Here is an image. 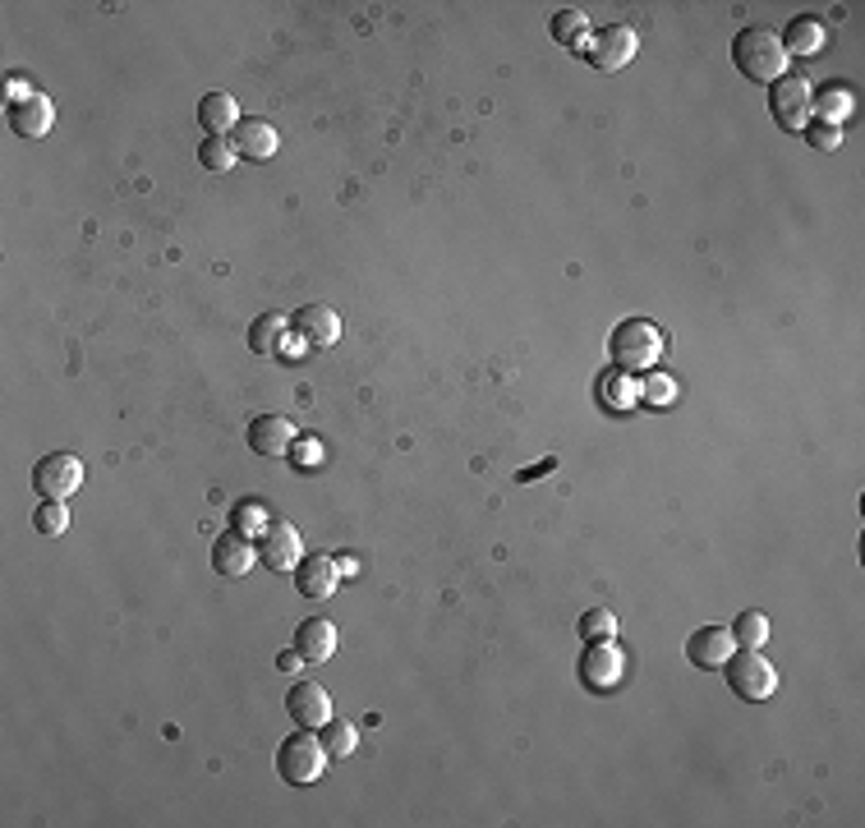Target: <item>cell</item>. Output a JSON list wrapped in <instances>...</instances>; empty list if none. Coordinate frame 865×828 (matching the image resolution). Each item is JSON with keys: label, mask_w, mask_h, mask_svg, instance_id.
<instances>
[{"label": "cell", "mask_w": 865, "mask_h": 828, "mask_svg": "<svg viewBox=\"0 0 865 828\" xmlns=\"http://www.w3.org/2000/svg\"><path fill=\"white\" fill-rule=\"evenodd\" d=\"M852 111H856V92H852L847 84H829L824 92H815V116H820L824 124H837V129H843V120H852Z\"/></svg>", "instance_id": "cell-22"}, {"label": "cell", "mask_w": 865, "mask_h": 828, "mask_svg": "<svg viewBox=\"0 0 865 828\" xmlns=\"http://www.w3.org/2000/svg\"><path fill=\"white\" fill-rule=\"evenodd\" d=\"M198 162L207 166V171H230L235 162H240V152H235V143L230 139H203V148H198Z\"/></svg>", "instance_id": "cell-29"}, {"label": "cell", "mask_w": 865, "mask_h": 828, "mask_svg": "<svg viewBox=\"0 0 865 828\" xmlns=\"http://www.w3.org/2000/svg\"><path fill=\"white\" fill-rule=\"evenodd\" d=\"M37 88L29 84V79H23V74H14V79H10V88H6V97H10V107H19V101H29Z\"/></svg>", "instance_id": "cell-34"}, {"label": "cell", "mask_w": 865, "mask_h": 828, "mask_svg": "<svg viewBox=\"0 0 865 828\" xmlns=\"http://www.w3.org/2000/svg\"><path fill=\"white\" fill-rule=\"evenodd\" d=\"M336 580H340V571H336V557L313 553V557H304V562L295 566V589L304 593V599H332Z\"/></svg>", "instance_id": "cell-15"}, {"label": "cell", "mask_w": 865, "mask_h": 828, "mask_svg": "<svg viewBox=\"0 0 865 828\" xmlns=\"http://www.w3.org/2000/svg\"><path fill=\"white\" fill-rule=\"evenodd\" d=\"M327 745H323V737H313L309 728H300L295 737H285L281 741V750H277V773L285 783H295V787H309V783H318L323 778V769H327Z\"/></svg>", "instance_id": "cell-3"}, {"label": "cell", "mask_w": 865, "mask_h": 828, "mask_svg": "<svg viewBox=\"0 0 865 828\" xmlns=\"http://www.w3.org/2000/svg\"><path fill=\"white\" fill-rule=\"evenodd\" d=\"M598 401L608 405V410H617V414L636 410L640 405V378L621 373V369H608V373L598 378Z\"/></svg>", "instance_id": "cell-20"}, {"label": "cell", "mask_w": 865, "mask_h": 828, "mask_svg": "<svg viewBox=\"0 0 865 828\" xmlns=\"http://www.w3.org/2000/svg\"><path fill=\"white\" fill-rule=\"evenodd\" d=\"M295 650L304 654V663H327L332 654H336V627L332 621H323V617H309L304 627H300V635H295Z\"/></svg>", "instance_id": "cell-19"}, {"label": "cell", "mask_w": 865, "mask_h": 828, "mask_svg": "<svg viewBox=\"0 0 865 828\" xmlns=\"http://www.w3.org/2000/svg\"><path fill=\"white\" fill-rule=\"evenodd\" d=\"M732 640L742 644V650H759V644L769 640V617L765 612H742L732 621Z\"/></svg>", "instance_id": "cell-27"}, {"label": "cell", "mask_w": 865, "mask_h": 828, "mask_svg": "<svg viewBox=\"0 0 865 828\" xmlns=\"http://www.w3.org/2000/svg\"><path fill=\"white\" fill-rule=\"evenodd\" d=\"M33 525H37L42 534H65V530H69V511H65V502H42L37 515H33Z\"/></svg>", "instance_id": "cell-32"}, {"label": "cell", "mask_w": 865, "mask_h": 828, "mask_svg": "<svg viewBox=\"0 0 865 828\" xmlns=\"http://www.w3.org/2000/svg\"><path fill=\"white\" fill-rule=\"evenodd\" d=\"M295 465H304V470H313V465H318L323 460V447L318 443H313V437H304V443H295Z\"/></svg>", "instance_id": "cell-33"}, {"label": "cell", "mask_w": 865, "mask_h": 828, "mask_svg": "<svg viewBox=\"0 0 865 828\" xmlns=\"http://www.w3.org/2000/svg\"><path fill=\"white\" fill-rule=\"evenodd\" d=\"M581 631L590 644H598V640H613V635H621V621H617V612H608V608H590L585 617H581Z\"/></svg>", "instance_id": "cell-28"}, {"label": "cell", "mask_w": 865, "mask_h": 828, "mask_svg": "<svg viewBox=\"0 0 865 828\" xmlns=\"http://www.w3.org/2000/svg\"><path fill=\"white\" fill-rule=\"evenodd\" d=\"M732 61H737V69L750 84H778L788 74L792 56L782 51V42L769 29H742L737 42H732Z\"/></svg>", "instance_id": "cell-1"}, {"label": "cell", "mask_w": 865, "mask_h": 828, "mask_svg": "<svg viewBox=\"0 0 865 828\" xmlns=\"http://www.w3.org/2000/svg\"><path fill=\"white\" fill-rule=\"evenodd\" d=\"M323 745H327V755H332V760H346V755H355V745H359L355 722H346V718H332L327 728H323Z\"/></svg>", "instance_id": "cell-25"}, {"label": "cell", "mask_w": 865, "mask_h": 828, "mask_svg": "<svg viewBox=\"0 0 865 828\" xmlns=\"http://www.w3.org/2000/svg\"><path fill=\"white\" fill-rule=\"evenodd\" d=\"M277 667L285 672V677H295V672H304L309 663H304V654H300V650H281V654H277Z\"/></svg>", "instance_id": "cell-35"}, {"label": "cell", "mask_w": 865, "mask_h": 828, "mask_svg": "<svg viewBox=\"0 0 865 828\" xmlns=\"http://www.w3.org/2000/svg\"><path fill=\"white\" fill-rule=\"evenodd\" d=\"M613 359H617V369L621 373H649L653 364L663 359V350H668V336H663V327L659 323H649V318H631V323H621L617 331H613Z\"/></svg>", "instance_id": "cell-2"}, {"label": "cell", "mask_w": 865, "mask_h": 828, "mask_svg": "<svg viewBox=\"0 0 865 828\" xmlns=\"http://www.w3.org/2000/svg\"><path fill=\"white\" fill-rule=\"evenodd\" d=\"M782 42V51L788 56H820L824 51V23L820 19H792V29H788V37H778Z\"/></svg>", "instance_id": "cell-21"}, {"label": "cell", "mask_w": 865, "mask_h": 828, "mask_svg": "<svg viewBox=\"0 0 865 828\" xmlns=\"http://www.w3.org/2000/svg\"><path fill=\"white\" fill-rule=\"evenodd\" d=\"M621 672H626V654L617 650L613 640H598V644H590V650L581 654V682L590 690H613L621 682Z\"/></svg>", "instance_id": "cell-9"}, {"label": "cell", "mask_w": 865, "mask_h": 828, "mask_svg": "<svg viewBox=\"0 0 865 828\" xmlns=\"http://www.w3.org/2000/svg\"><path fill=\"white\" fill-rule=\"evenodd\" d=\"M230 143H235V152L240 157H249V162H272L277 157V129L268 124V120H258V116H249V120H240L235 124V134H230Z\"/></svg>", "instance_id": "cell-13"}, {"label": "cell", "mask_w": 865, "mask_h": 828, "mask_svg": "<svg viewBox=\"0 0 865 828\" xmlns=\"http://www.w3.org/2000/svg\"><path fill=\"white\" fill-rule=\"evenodd\" d=\"M640 401L645 405H672L677 401V382L659 369H649V378H640Z\"/></svg>", "instance_id": "cell-30"}, {"label": "cell", "mask_w": 865, "mask_h": 828, "mask_svg": "<svg viewBox=\"0 0 865 828\" xmlns=\"http://www.w3.org/2000/svg\"><path fill=\"white\" fill-rule=\"evenodd\" d=\"M230 525H235V534H245V538H263V530L272 525V515H268L263 502H240V506H235V515H230Z\"/></svg>", "instance_id": "cell-26"}, {"label": "cell", "mask_w": 865, "mask_h": 828, "mask_svg": "<svg viewBox=\"0 0 865 828\" xmlns=\"http://www.w3.org/2000/svg\"><path fill=\"white\" fill-rule=\"evenodd\" d=\"M336 571H340V576H359V557H350V553L336 557Z\"/></svg>", "instance_id": "cell-37"}, {"label": "cell", "mask_w": 865, "mask_h": 828, "mask_svg": "<svg viewBox=\"0 0 865 828\" xmlns=\"http://www.w3.org/2000/svg\"><path fill=\"white\" fill-rule=\"evenodd\" d=\"M281 336H285V318L281 314H263V318L249 327V346L258 355H277L281 350Z\"/></svg>", "instance_id": "cell-24"}, {"label": "cell", "mask_w": 865, "mask_h": 828, "mask_svg": "<svg viewBox=\"0 0 865 828\" xmlns=\"http://www.w3.org/2000/svg\"><path fill=\"white\" fill-rule=\"evenodd\" d=\"M249 447L258 456H291L295 451V424L285 414H258L249 424Z\"/></svg>", "instance_id": "cell-12"}, {"label": "cell", "mask_w": 865, "mask_h": 828, "mask_svg": "<svg viewBox=\"0 0 865 828\" xmlns=\"http://www.w3.org/2000/svg\"><path fill=\"white\" fill-rule=\"evenodd\" d=\"M636 51H640L636 29H626V23H613V29H603V33H590V42H585V61H590L594 69H603V74H617V69H626V65L636 61Z\"/></svg>", "instance_id": "cell-7"}, {"label": "cell", "mask_w": 865, "mask_h": 828, "mask_svg": "<svg viewBox=\"0 0 865 828\" xmlns=\"http://www.w3.org/2000/svg\"><path fill=\"white\" fill-rule=\"evenodd\" d=\"M801 134H805V143L815 148V152H837V148H843V129H837V124H824V120H810Z\"/></svg>", "instance_id": "cell-31"}, {"label": "cell", "mask_w": 865, "mask_h": 828, "mask_svg": "<svg viewBox=\"0 0 865 828\" xmlns=\"http://www.w3.org/2000/svg\"><path fill=\"white\" fill-rule=\"evenodd\" d=\"M258 562V553L249 548V538L245 534H221V538H213V566L226 576V580H240V576H249V566Z\"/></svg>", "instance_id": "cell-18"}, {"label": "cell", "mask_w": 865, "mask_h": 828, "mask_svg": "<svg viewBox=\"0 0 865 828\" xmlns=\"http://www.w3.org/2000/svg\"><path fill=\"white\" fill-rule=\"evenodd\" d=\"M769 111L788 134H801L815 116V88H810L805 74H782L778 84H769Z\"/></svg>", "instance_id": "cell-4"}, {"label": "cell", "mask_w": 865, "mask_h": 828, "mask_svg": "<svg viewBox=\"0 0 865 828\" xmlns=\"http://www.w3.org/2000/svg\"><path fill=\"white\" fill-rule=\"evenodd\" d=\"M258 562L268 566V571H295L304 562V543H300V530L285 525V521H272L263 530V548H258Z\"/></svg>", "instance_id": "cell-10"}, {"label": "cell", "mask_w": 865, "mask_h": 828, "mask_svg": "<svg viewBox=\"0 0 865 828\" xmlns=\"http://www.w3.org/2000/svg\"><path fill=\"white\" fill-rule=\"evenodd\" d=\"M10 124L19 139H42V134H51V124H56V107H51V97L33 92L29 101L10 107Z\"/></svg>", "instance_id": "cell-17"}, {"label": "cell", "mask_w": 865, "mask_h": 828, "mask_svg": "<svg viewBox=\"0 0 865 828\" xmlns=\"http://www.w3.org/2000/svg\"><path fill=\"white\" fill-rule=\"evenodd\" d=\"M240 120H245V116H240V107H235L230 92H207V97L198 101V124L207 129V139H230Z\"/></svg>", "instance_id": "cell-16"}, {"label": "cell", "mask_w": 865, "mask_h": 828, "mask_svg": "<svg viewBox=\"0 0 865 828\" xmlns=\"http://www.w3.org/2000/svg\"><path fill=\"white\" fill-rule=\"evenodd\" d=\"M732 654H737V640H732L727 627H700L691 640H686V658L704 672H718Z\"/></svg>", "instance_id": "cell-11"}, {"label": "cell", "mask_w": 865, "mask_h": 828, "mask_svg": "<svg viewBox=\"0 0 865 828\" xmlns=\"http://www.w3.org/2000/svg\"><path fill=\"white\" fill-rule=\"evenodd\" d=\"M553 37H558V46H566V51H585V42H590V19H585V10H562V14L553 19Z\"/></svg>", "instance_id": "cell-23"}, {"label": "cell", "mask_w": 865, "mask_h": 828, "mask_svg": "<svg viewBox=\"0 0 865 828\" xmlns=\"http://www.w3.org/2000/svg\"><path fill=\"white\" fill-rule=\"evenodd\" d=\"M300 341H304L300 331H295V336L285 331V336H281V350H277V355H285V359H300V355H304V346H300Z\"/></svg>", "instance_id": "cell-36"}, {"label": "cell", "mask_w": 865, "mask_h": 828, "mask_svg": "<svg viewBox=\"0 0 865 828\" xmlns=\"http://www.w3.org/2000/svg\"><path fill=\"white\" fill-rule=\"evenodd\" d=\"M285 713H291L300 728H309V732H323L327 722L336 718L332 713V695L318 682H295L291 695H285Z\"/></svg>", "instance_id": "cell-8"}, {"label": "cell", "mask_w": 865, "mask_h": 828, "mask_svg": "<svg viewBox=\"0 0 865 828\" xmlns=\"http://www.w3.org/2000/svg\"><path fill=\"white\" fill-rule=\"evenodd\" d=\"M33 488L42 493V502H65L74 498L78 488H84V460H78L74 451H51L37 460L33 470Z\"/></svg>", "instance_id": "cell-6"}, {"label": "cell", "mask_w": 865, "mask_h": 828, "mask_svg": "<svg viewBox=\"0 0 865 828\" xmlns=\"http://www.w3.org/2000/svg\"><path fill=\"white\" fill-rule=\"evenodd\" d=\"M295 331L304 336V346H336L340 341V318H336V308H327V304H304L300 314H295Z\"/></svg>", "instance_id": "cell-14"}, {"label": "cell", "mask_w": 865, "mask_h": 828, "mask_svg": "<svg viewBox=\"0 0 865 828\" xmlns=\"http://www.w3.org/2000/svg\"><path fill=\"white\" fill-rule=\"evenodd\" d=\"M727 686L742 695V700H750V705H759V700H769V695L778 690V672H774V663L759 654V650H742V654H732L727 663Z\"/></svg>", "instance_id": "cell-5"}]
</instances>
